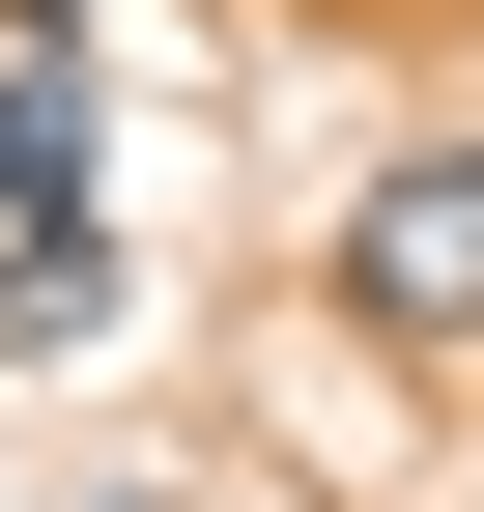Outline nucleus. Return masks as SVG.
<instances>
[{"instance_id": "f257e3e1", "label": "nucleus", "mask_w": 484, "mask_h": 512, "mask_svg": "<svg viewBox=\"0 0 484 512\" xmlns=\"http://www.w3.org/2000/svg\"><path fill=\"white\" fill-rule=\"evenodd\" d=\"M342 285H371L399 342H484V143H399L371 228H342Z\"/></svg>"}, {"instance_id": "f03ea898", "label": "nucleus", "mask_w": 484, "mask_h": 512, "mask_svg": "<svg viewBox=\"0 0 484 512\" xmlns=\"http://www.w3.org/2000/svg\"><path fill=\"white\" fill-rule=\"evenodd\" d=\"M0 342H29V370H57V342H114V228H86V200L0 228Z\"/></svg>"}, {"instance_id": "7ed1b4c3", "label": "nucleus", "mask_w": 484, "mask_h": 512, "mask_svg": "<svg viewBox=\"0 0 484 512\" xmlns=\"http://www.w3.org/2000/svg\"><path fill=\"white\" fill-rule=\"evenodd\" d=\"M29 200H86V86H0V228Z\"/></svg>"}]
</instances>
